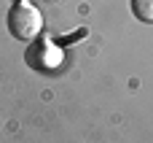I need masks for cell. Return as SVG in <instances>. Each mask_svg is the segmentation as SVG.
Here are the masks:
<instances>
[{
	"label": "cell",
	"mask_w": 153,
	"mask_h": 143,
	"mask_svg": "<svg viewBox=\"0 0 153 143\" xmlns=\"http://www.w3.org/2000/svg\"><path fill=\"white\" fill-rule=\"evenodd\" d=\"M8 30L16 41L22 43H30L40 35L43 30V16L40 11L30 3V0H16L8 11Z\"/></svg>",
	"instance_id": "cell-1"
},
{
	"label": "cell",
	"mask_w": 153,
	"mask_h": 143,
	"mask_svg": "<svg viewBox=\"0 0 153 143\" xmlns=\"http://www.w3.org/2000/svg\"><path fill=\"white\" fill-rule=\"evenodd\" d=\"M24 59H27V65H30L32 70L51 76V73H59V70H62V65H65V51H62V46H56V43L48 41V38H35V41H30Z\"/></svg>",
	"instance_id": "cell-2"
},
{
	"label": "cell",
	"mask_w": 153,
	"mask_h": 143,
	"mask_svg": "<svg viewBox=\"0 0 153 143\" xmlns=\"http://www.w3.org/2000/svg\"><path fill=\"white\" fill-rule=\"evenodd\" d=\"M132 14L140 22L153 24V0H132Z\"/></svg>",
	"instance_id": "cell-3"
}]
</instances>
